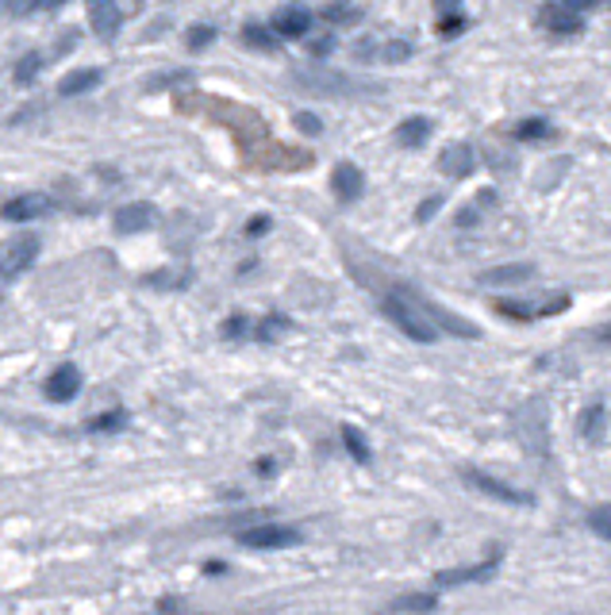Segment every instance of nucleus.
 I'll return each mask as SVG.
<instances>
[{
    "label": "nucleus",
    "instance_id": "obj_1",
    "mask_svg": "<svg viewBox=\"0 0 611 615\" xmlns=\"http://www.w3.org/2000/svg\"><path fill=\"white\" fill-rule=\"evenodd\" d=\"M380 308H385V316L396 323L408 339H415V343H435L438 339V327L427 319V311L419 304H411L408 296L392 293V296H385V304H380Z\"/></svg>",
    "mask_w": 611,
    "mask_h": 615
},
{
    "label": "nucleus",
    "instance_id": "obj_2",
    "mask_svg": "<svg viewBox=\"0 0 611 615\" xmlns=\"http://www.w3.org/2000/svg\"><path fill=\"white\" fill-rule=\"evenodd\" d=\"M39 235H31V231H23V235H12L4 247H0V281H12V277H20L23 270H31V262L39 258Z\"/></svg>",
    "mask_w": 611,
    "mask_h": 615
},
{
    "label": "nucleus",
    "instance_id": "obj_3",
    "mask_svg": "<svg viewBox=\"0 0 611 615\" xmlns=\"http://www.w3.org/2000/svg\"><path fill=\"white\" fill-rule=\"evenodd\" d=\"M300 539L304 535L288 524H258V527H247L235 535V542H242L250 550H285V547H296Z\"/></svg>",
    "mask_w": 611,
    "mask_h": 615
},
{
    "label": "nucleus",
    "instance_id": "obj_4",
    "mask_svg": "<svg viewBox=\"0 0 611 615\" xmlns=\"http://www.w3.org/2000/svg\"><path fill=\"white\" fill-rule=\"evenodd\" d=\"M466 481L473 485L477 493H484V496H492V501H504V504H535V496L530 493H523V489H507L504 481H496V477H489V473H481V469H466Z\"/></svg>",
    "mask_w": 611,
    "mask_h": 615
},
{
    "label": "nucleus",
    "instance_id": "obj_5",
    "mask_svg": "<svg viewBox=\"0 0 611 615\" xmlns=\"http://www.w3.org/2000/svg\"><path fill=\"white\" fill-rule=\"evenodd\" d=\"M154 204H143V201H135V204H123V208H115V216H112V224L120 235H138V231H146V227H154Z\"/></svg>",
    "mask_w": 611,
    "mask_h": 615
},
{
    "label": "nucleus",
    "instance_id": "obj_6",
    "mask_svg": "<svg viewBox=\"0 0 611 615\" xmlns=\"http://www.w3.org/2000/svg\"><path fill=\"white\" fill-rule=\"evenodd\" d=\"M46 400H54V404H69L81 392V369L77 366H58L51 377H46Z\"/></svg>",
    "mask_w": 611,
    "mask_h": 615
},
{
    "label": "nucleus",
    "instance_id": "obj_7",
    "mask_svg": "<svg viewBox=\"0 0 611 615\" xmlns=\"http://www.w3.org/2000/svg\"><path fill=\"white\" fill-rule=\"evenodd\" d=\"M46 212H51V201H46L43 193H23L0 208V216H4L8 224H27V219H39Z\"/></svg>",
    "mask_w": 611,
    "mask_h": 615
},
{
    "label": "nucleus",
    "instance_id": "obj_8",
    "mask_svg": "<svg viewBox=\"0 0 611 615\" xmlns=\"http://www.w3.org/2000/svg\"><path fill=\"white\" fill-rule=\"evenodd\" d=\"M331 189H334V196H339L342 204L357 201V196H362V189H365V177H362V170H357V166H350V162H339V166L331 170Z\"/></svg>",
    "mask_w": 611,
    "mask_h": 615
},
{
    "label": "nucleus",
    "instance_id": "obj_9",
    "mask_svg": "<svg viewBox=\"0 0 611 615\" xmlns=\"http://www.w3.org/2000/svg\"><path fill=\"white\" fill-rule=\"evenodd\" d=\"M473 166H477V158H473V150L466 143H450L443 154H438V170H443L446 177H469Z\"/></svg>",
    "mask_w": 611,
    "mask_h": 615
},
{
    "label": "nucleus",
    "instance_id": "obj_10",
    "mask_svg": "<svg viewBox=\"0 0 611 615\" xmlns=\"http://www.w3.org/2000/svg\"><path fill=\"white\" fill-rule=\"evenodd\" d=\"M89 23L100 39H112L120 31V8H115V0H89Z\"/></svg>",
    "mask_w": 611,
    "mask_h": 615
},
{
    "label": "nucleus",
    "instance_id": "obj_11",
    "mask_svg": "<svg viewBox=\"0 0 611 615\" xmlns=\"http://www.w3.org/2000/svg\"><path fill=\"white\" fill-rule=\"evenodd\" d=\"M308 28H311L308 8H281L273 16V31L281 35V39H300V35H308Z\"/></svg>",
    "mask_w": 611,
    "mask_h": 615
},
{
    "label": "nucleus",
    "instance_id": "obj_12",
    "mask_svg": "<svg viewBox=\"0 0 611 615\" xmlns=\"http://www.w3.org/2000/svg\"><path fill=\"white\" fill-rule=\"evenodd\" d=\"M496 562H500V554H492L489 562H481V565H469V570H446V573H438L435 577V585H443V588H454V585H469V581H484L492 570H496Z\"/></svg>",
    "mask_w": 611,
    "mask_h": 615
},
{
    "label": "nucleus",
    "instance_id": "obj_13",
    "mask_svg": "<svg viewBox=\"0 0 611 615\" xmlns=\"http://www.w3.org/2000/svg\"><path fill=\"white\" fill-rule=\"evenodd\" d=\"M100 85V69H74V74H66L58 81V92L62 97H77V92H89Z\"/></svg>",
    "mask_w": 611,
    "mask_h": 615
},
{
    "label": "nucleus",
    "instance_id": "obj_14",
    "mask_svg": "<svg viewBox=\"0 0 611 615\" xmlns=\"http://www.w3.org/2000/svg\"><path fill=\"white\" fill-rule=\"evenodd\" d=\"M427 135H431V120H427V115H411V120H403L396 127V143L400 146H423Z\"/></svg>",
    "mask_w": 611,
    "mask_h": 615
},
{
    "label": "nucleus",
    "instance_id": "obj_15",
    "mask_svg": "<svg viewBox=\"0 0 611 615\" xmlns=\"http://www.w3.org/2000/svg\"><path fill=\"white\" fill-rule=\"evenodd\" d=\"M535 273V265H500V270L481 273V285H523Z\"/></svg>",
    "mask_w": 611,
    "mask_h": 615
},
{
    "label": "nucleus",
    "instance_id": "obj_16",
    "mask_svg": "<svg viewBox=\"0 0 611 615\" xmlns=\"http://www.w3.org/2000/svg\"><path fill=\"white\" fill-rule=\"evenodd\" d=\"M542 23L553 31V35H573V31H581V20L573 16V8H546L542 12Z\"/></svg>",
    "mask_w": 611,
    "mask_h": 615
},
{
    "label": "nucleus",
    "instance_id": "obj_17",
    "mask_svg": "<svg viewBox=\"0 0 611 615\" xmlns=\"http://www.w3.org/2000/svg\"><path fill=\"white\" fill-rule=\"evenodd\" d=\"M342 443H346V454L365 466V461H369V443H365V435L357 431V427H342Z\"/></svg>",
    "mask_w": 611,
    "mask_h": 615
},
{
    "label": "nucleus",
    "instance_id": "obj_18",
    "mask_svg": "<svg viewBox=\"0 0 611 615\" xmlns=\"http://www.w3.org/2000/svg\"><path fill=\"white\" fill-rule=\"evenodd\" d=\"M435 604H438V596H431V593H415V596L392 600L388 611H435Z\"/></svg>",
    "mask_w": 611,
    "mask_h": 615
},
{
    "label": "nucleus",
    "instance_id": "obj_19",
    "mask_svg": "<svg viewBox=\"0 0 611 615\" xmlns=\"http://www.w3.org/2000/svg\"><path fill=\"white\" fill-rule=\"evenodd\" d=\"M127 423V412H104L97 415V420H89V431L100 435V431H120V427Z\"/></svg>",
    "mask_w": 611,
    "mask_h": 615
},
{
    "label": "nucleus",
    "instance_id": "obj_20",
    "mask_svg": "<svg viewBox=\"0 0 611 615\" xmlns=\"http://www.w3.org/2000/svg\"><path fill=\"white\" fill-rule=\"evenodd\" d=\"M546 135H550L546 120H523L515 127V138H523V143H535V138H546Z\"/></svg>",
    "mask_w": 611,
    "mask_h": 615
},
{
    "label": "nucleus",
    "instance_id": "obj_21",
    "mask_svg": "<svg viewBox=\"0 0 611 615\" xmlns=\"http://www.w3.org/2000/svg\"><path fill=\"white\" fill-rule=\"evenodd\" d=\"M588 527H592L604 542H611V508H592V512H588Z\"/></svg>",
    "mask_w": 611,
    "mask_h": 615
},
{
    "label": "nucleus",
    "instance_id": "obj_22",
    "mask_svg": "<svg viewBox=\"0 0 611 615\" xmlns=\"http://www.w3.org/2000/svg\"><path fill=\"white\" fill-rule=\"evenodd\" d=\"M599 427H604V408H599V404H592V408L581 415V435L599 438Z\"/></svg>",
    "mask_w": 611,
    "mask_h": 615
},
{
    "label": "nucleus",
    "instance_id": "obj_23",
    "mask_svg": "<svg viewBox=\"0 0 611 615\" xmlns=\"http://www.w3.org/2000/svg\"><path fill=\"white\" fill-rule=\"evenodd\" d=\"M281 331H288V319H285V316H270V319H262L258 339H262V343H273Z\"/></svg>",
    "mask_w": 611,
    "mask_h": 615
},
{
    "label": "nucleus",
    "instance_id": "obj_24",
    "mask_svg": "<svg viewBox=\"0 0 611 615\" xmlns=\"http://www.w3.org/2000/svg\"><path fill=\"white\" fill-rule=\"evenodd\" d=\"M212 39H215V28H200V23L189 28V51H200V46H208Z\"/></svg>",
    "mask_w": 611,
    "mask_h": 615
},
{
    "label": "nucleus",
    "instance_id": "obj_25",
    "mask_svg": "<svg viewBox=\"0 0 611 615\" xmlns=\"http://www.w3.org/2000/svg\"><path fill=\"white\" fill-rule=\"evenodd\" d=\"M219 335H223V339H242V335H247V316H231V319H223Z\"/></svg>",
    "mask_w": 611,
    "mask_h": 615
},
{
    "label": "nucleus",
    "instance_id": "obj_26",
    "mask_svg": "<svg viewBox=\"0 0 611 615\" xmlns=\"http://www.w3.org/2000/svg\"><path fill=\"white\" fill-rule=\"evenodd\" d=\"M39 62H43L39 54H27V58H23V62L16 66V81H20V85H27V81L35 77V69H39Z\"/></svg>",
    "mask_w": 611,
    "mask_h": 615
},
{
    "label": "nucleus",
    "instance_id": "obj_27",
    "mask_svg": "<svg viewBox=\"0 0 611 615\" xmlns=\"http://www.w3.org/2000/svg\"><path fill=\"white\" fill-rule=\"evenodd\" d=\"M293 123H296L304 135H319V131H323L319 115H311V112H296V115H293Z\"/></svg>",
    "mask_w": 611,
    "mask_h": 615
},
{
    "label": "nucleus",
    "instance_id": "obj_28",
    "mask_svg": "<svg viewBox=\"0 0 611 615\" xmlns=\"http://www.w3.org/2000/svg\"><path fill=\"white\" fill-rule=\"evenodd\" d=\"M242 35H247V43H250V46H273L270 31L258 28V23H247V31H242Z\"/></svg>",
    "mask_w": 611,
    "mask_h": 615
},
{
    "label": "nucleus",
    "instance_id": "obj_29",
    "mask_svg": "<svg viewBox=\"0 0 611 615\" xmlns=\"http://www.w3.org/2000/svg\"><path fill=\"white\" fill-rule=\"evenodd\" d=\"M438 208H443V196H431V201H423L419 208H415V219H419V224H427V219H431Z\"/></svg>",
    "mask_w": 611,
    "mask_h": 615
},
{
    "label": "nucleus",
    "instance_id": "obj_30",
    "mask_svg": "<svg viewBox=\"0 0 611 615\" xmlns=\"http://www.w3.org/2000/svg\"><path fill=\"white\" fill-rule=\"evenodd\" d=\"M270 224H273L270 216H254L250 224H247V235H250V239H258V235H265V231H270Z\"/></svg>",
    "mask_w": 611,
    "mask_h": 615
},
{
    "label": "nucleus",
    "instance_id": "obj_31",
    "mask_svg": "<svg viewBox=\"0 0 611 615\" xmlns=\"http://www.w3.org/2000/svg\"><path fill=\"white\" fill-rule=\"evenodd\" d=\"M357 12L350 8V4H331L327 8V20H334V23H346V20H354Z\"/></svg>",
    "mask_w": 611,
    "mask_h": 615
},
{
    "label": "nucleus",
    "instance_id": "obj_32",
    "mask_svg": "<svg viewBox=\"0 0 611 615\" xmlns=\"http://www.w3.org/2000/svg\"><path fill=\"white\" fill-rule=\"evenodd\" d=\"M461 28H466V20H458V16H450V20L438 23V31H443V35H454V31H461Z\"/></svg>",
    "mask_w": 611,
    "mask_h": 615
},
{
    "label": "nucleus",
    "instance_id": "obj_33",
    "mask_svg": "<svg viewBox=\"0 0 611 615\" xmlns=\"http://www.w3.org/2000/svg\"><path fill=\"white\" fill-rule=\"evenodd\" d=\"M385 58H388V62H396V58H408V46H403V43H392V46H385Z\"/></svg>",
    "mask_w": 611,
    "mask_h": 615
},
{
    "label": "nucleus",
    "instance_id": "obj_34",
    "mask_svg": "<svg viewBox=\"0 0 611 615\" xmlns=\"http://www.w3.org/2000/svg\"><path fill=\"white\" fill-rule=\"evenodd\" d=\"M273 469H277V461H273V458H258V461H254V473H262V477H270Z\"/></svg>",
    "mask_w": 611,
    "mask_h": 615
},
{
    "label": "nucleus",
    "instance_id": "obj_35",
    "mask_svg": "<svg viewBox=\"0 0 611 615\" xmlns=\"http://www.w3.org/2000/svg\"><path fill=\"white\" fill-rule=\"evenodd\" d=\"M331 46H334V43H331V35H323V39H319V43H311V51H316V54H327V51H331Z\"/></svg>",
    "mask_w": 611,
    "mask_h": 615
},
{
    "label": "nucleus",
    "instance_id": "obj_36",
    "mask_svg": "<svg viewBox=\"0 0 611 615\" xmlns=\"http://www.w3.org/2000/svg\"><path fill=\"white\" fill-rule=\"evenodd\" d=\"M223 570H227V565H223V562H208V565H204V573H212V577H219V573H223Z\"/></svg>",
    "mask_w": 611,
    "mask_h": 615
},
{
    "label": "nucleus",
    "instance_id": "obj_37",
    "mask_svg": "<svg viewBox=\"0 0 611 615\" xmlns=\"http://www.w3.org/2000/svg\"><path fill=\"white\" fill-rule=\"evenodd\" d=\"M461 0H435V8H443V12H450V8H458Z\"/></svg>",
    "mask_w": 611,
    "mask_h": 615
},
{
    "label": "nucleus",
    "instance_id": "obj_38",
    "mask_svg": "<svg viewBox=\"0 0 611 615\" xmlns=\"http://www.w3.org/2000/svg\"><path fill=\"white\" fill-rule=\"evenodd\" d=\"M58 4H66V0H35V8H58Z\"/></svg>",
    "mask_w": 611,
    "mask_h": 615
},
{
    "label": "nucleus",
    "instance_id": "obj_39",
    "mask_svg": "<svg viewBox=\"0 0 611 615\" xmlns=\"http://www.w3.org/2000/svg\"><path fill=\"white\" fill-rule=\"evenodd\" d=\"M588 4H592V0H565V8H573V12L576 8H588Z\"/></svg>",
    "mask_w": 611,
    "mask_h": 615
},
{
    "label": "nucleus",
    "instance_id": "obj_40",
    "mask_svg": "<svg viewBox=\"0 0 611 615\" xmlns=\"http://www.w3.org/2000/svg\"><path fill=\"white\" fill-rule=\"evenodd\" d=\"M599 339H604V343H611V327H604V331H599Z\"/></svg>",
    "mask_w": 611,
    "mask_h": 615
}]
</instances>
